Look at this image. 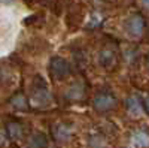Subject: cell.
I'll list each match as a JSON object with an SVG mask.
<instances>
[{
    "instance_id": "6",
    "label": "cell",
    "mask_w": 149,
    "mask_h": 148,
    "mask_svg": "<svg viewBox=\"0 0 149 148\" xmlns=\"http://www.w3.org/2000/svg\"><path fill=\"white\" fill-rule=\"evenodd\" d=\"M85 84H84V81H81V79H78V81H74V82H72L69 87H67V90L64 91V97L67 99V100H82V99L85 97Z\"/></svg>"
},
{
    "instance_id": "3",
    "label": "cell",
    "mask_w": 149,
    "mask_h": 148,
    "mask_svg": "<svg viewBox=\"0 0 149 148\" xmlns=\"http://www.w3.org/2000/svg\"><path fill=\"white\" fill-rule=\"evenodd\" d=\"M93 106L97 112H109L116 106V97L107 90L98 91L93 99Z\"/></svg>"
},
{
    "instance_id": "16",
    "label": "cell",
    "mask_w": 149,
    "mask_h": 148,
    "mask_svg": "<svg viewBox=\"0 0 149 148\" xmlns=\"http://www.w3.org/2000/svg\"><path fill=\"white\" fill-rule=\"evenodd\" d=\"M143 108L146 109V112L149 114V96L145 97V102H143Z\"/></svg>"
},
{
    "instance_id": "14",
    "label": "cell",
    "mask_w": 149,
    "mask_h": 148,
    "mask_svg": "<svg viewBox=\"0 0 149 148\" xmlns=\"http://www.w3.org/2000/svg\"><path fill=\"white\" fill-rule=\"evenodd\" d=\"M9 105H10L12 108H14V109H17V111H26V109L29 108V102H27L26 96H24L22 93L15 94L14 97L10 99Z\"/></svg>"
},
{
    "instance_id": "2",
    "label": "cell",
    "mask_w": 149,
    "mask_h": 148,
    "mask_svg": "<svg viewBox=\"0 0 149 148\" xmlns=\"http://www.w3.org/2000/svg\"><path fill=\"white\" fill-rule=\"evenodd\" d=\"M51 102H52V97H51L49 90L46 88V85L43 82L34 84L33 88H31V97H30L31 106L37 108V109H42V108L49 106Z\"/></svg>"
},
{
    "instance_id": "17",
    "label": "cell",
    "mask_w": 149,
    "mask_h": 148,
    "mask_svg": "<svg viewBox=\"0 0 149 148\" xmlns=\"http://www.w3.org/2000/svg\"><path fill=\"white\" fill-rule=\"evenodd\" d=\"M142 3H143L146 8H149V0H142Z\"/></svg>"
},
{
    "instance_id": "12",
    "label": "cell",
    "mask_w": 149,
    "mask_h": 148,
    "mask_svg": "<svg viewBox=\"0 0 149 148\" xmlns=\"http://www.w3.org/2000/svg\"><path fill=\"white\" fill-rule=\"evenodd\" d=\"M88 148H107V139L100 132H93L88 136Z\"/></svg>"
},
{
    "instance_id": "5",
    "label": "cell",
    "mask_w": 149,
    "mask_h": 148,
    "mask_svg": "<svg viewBox=\"0 0 149 148\" xmlns=\"http://www.w3.org/2000/svg\"><path fill=\"white\" fill-rule=\"evenodd\" d=\"M49 72L55 79H63L70 73V66L64 58L54 57L51 60V65H49Z\"/></svg>"
},
{
    "instance_id": "13",
    "label": "cell",
    "mask_w": 149,
    "mask_h": 148,
    "mask_svg": "<svg viewBox=\"0 0 149 148\" xmlns=\"http://www.w3.org/2000/svg\"><path fill=\"white\" fill-rule=\"evenodd\" d=\"M6 133L10 139L14 141H18L22 138V133H24V129L21 126V123L18 121H9L8 126H6Z\"/></svg>"
},
{
    "instance_id": "7",
    "label": "cell",
    "mask_w": 149,
    "mask_h": 148,
    "mask_svg": "<svg viewBox=\"0 0 149 148\" xmlns=\"http://www.w3.org/2000/svg\"><path fill=\"white\" fill-rule=\"evenodd\" d=\"M52 135L57 142L64 144V142L70 141L72 135H73V129H72V126L66 124V123H57L52 127Z\"/></svg>"
},
{
    "instance_id": "18",
    "label": "cell",
    "mask_w": 149,
    "mask_h": 148,
    "mask_svg": "<svg viewBox=\"0 0 149 148\" xmlns=\"http://www.w3.org/2000/svg\"><path fill=\"white\" fill-rule=\"evenodd\" d=\"M146 63H148V69H149V54H148V58H146Z\"/></svg>"
},
{
    "instance_id": "4",
    "label": "cell",
    "mask_w": 149,
    "mask_h": 148,
    "mask_svg": "<svg viewBox=\"0 0 149 148\" xmlns=\"http://www.w3.org/2000/svg\"><path fill=\"white\" fill-rule=\"evenodd\" d=\"M143 29H145V20L139 14H133L125 21V32L130 38H134V39L140 38L143 34Z\"/></svg>"
},
{
    "instance_id": "11",
    "label": "cell",
    "mask_w": 149,
    "mask_h": 148,
    "mask_svg": "<svg viewBox=\"0 0 149 148\" xmlns=\"http://www.w3.org/2000/svg\"><path fill=\"white\" fill-rule=\"evenodd\" d=\"M46 147H48V141L42 132H34L30 135L27 141V148H46Z\"/></svg>"
},
{
    "instance_id": "8",
    "label": "cell",
    "mask_w": 149,
    "mask_h": 148,
    "mask_svg": "<svg viewBox=\"0 0 149 148\" xmlns=\"http://www.w3.org/2000/svg\"><path fill=\"white\" fill-rule=\"evenodd\" d=\"M97 61H98V65H100L102 67L110 69L112 66L115 65V61H116L115 53L112 51L110 48H103L102 51L98 53V55H97Z\"/></svg>"
},
{
    "instance_id": "1",
    "label": "cell",
    "mask_w": 149,
    "mask_h": 148,
    "mask_svg": "<svg viewBox=\"0 0 149 148\" xmlns=\"http://www.w3.org/2000/svg\"><path fill=\"white\" fill-rule=\"evenodd\" d=\"M17 36V20L9 11L0 12V54L8 53Z\"/></svg>"
},
{
    "instance_id": "15",
    "label": "cell",
    "mask_w": 149,
    "mask_h": 148,
    "mask_svg": "<svg viewBox=\"0 0 149 148\" xmlns=\"http://www.w3.org/2000/svg\"><path fill=\"white\" fill-rule=\"evenodd\" d=\"M6 130L3 129V127H0V145H3L5 142H6Z\"/></svg>"
},
{
    "instance_id": "10",
    "label": "cell",
    "mask_w": 149,
    "mask_h": 148,
    "mask_svg": "<svg viewBox=\"0 0 149 148\" xmlns=\"http://www.w3.org/2000/svg\"><path fill=\"white\" fill-rule=\"evenodd\" d=\"M125 109H127V112L133 117H137L143 112V105L140 102V99L137 96H130L127 97V100H125Z\"/></svg>"
},
{
    "instance_id": "9",
    "label": "cell",
    "mask_w": 149,
    "mask_h": 148,
    "mask_svg": "<svg viewBox=\"0 0 149 148\" xmlns=\"http://www.w3.org/2000/svg\"><path fill=\"white\" fill-rule=\"evenodd\" d=\"M130 142L134 148H146L149 147V133L145 130H134L131 133Z\"/></svg>"
}]
</instances>
